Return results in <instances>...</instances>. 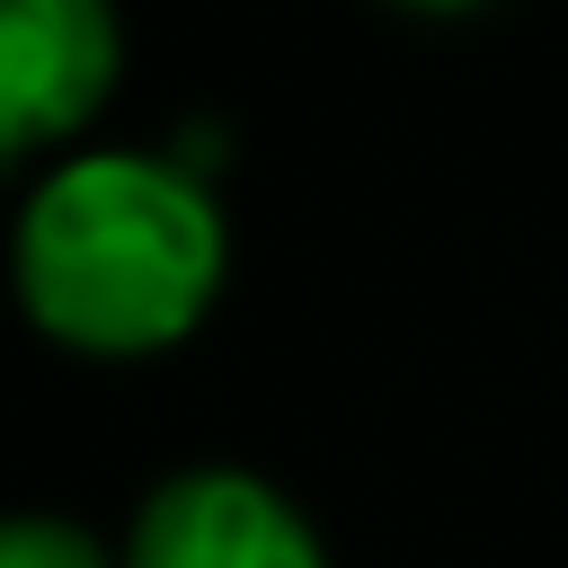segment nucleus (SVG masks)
Wrapping results in <instances>:
<instances>
[{
    "label": "nucleus",
    "mask_w": 568,
    "mask_h": 568,
    "mask_svg": "<svg viewBox=\"0 0 568 568\" xmlns=\"http://www.w3.org/2000/svg\"><path fill=\"white\" fill-rule=\"evenodd\" d=\"M9 266L44 337L80 355H151L204 320L222 284V213L169 160L89 151L36 186Z\"/></svg>",
    "instance_id": "obj_1"
},
{
    "label": "nucleus",
    "mask_w": 568,
    "mask_h": 568,
    "mask_svg": "<svg viewBox=\"0 0 568 568\" xmlns=\"http://www.w3.org/2000/svg\"><path fill=\"white\" fill-rule=\"evenodd\" d=\"M0 568H106V550L53 515H9L0 524Z\"/></svg>",
    "instance_id": "obj_4"
},
{
    "label": "nucleus",
    "mask_w": 568,
    "mask_h": 568,
    "mask_svg": "<svg viewBox=\"0 0 568 568\" xmlns=\"http://www.w3.org/2000/svg\"><path fill=\"white\" fill-rule=\"evenodd\" d=\"M408 9H470V0H408Z\"/></svg>",
    "instance_id": "obj_5"
},
{
    "label": "nucleus",
    "mask_w": 568,
    "mask_h": 568,
    "mask_svg": "<svg viewBox=\"0 0 568 568\" xmlns=\"http://www.w3.org/2000/svg\"><path fill=\"white\" fill-rule=\"evenodd\" d=\"M106 89H115L106 0H0V160L80 133Z\"/></svg>",
    "instance_id": "obj_2"
},
{
    "label": "nucleus",
    "mask_w": 568,
    "mask_h": 568,
    "mask_svg": "<svg viewBox=\"0 0 568 568\" xmlns=\"http://www.w3.org/2000/svg\"><path fill=\"white\" fill-rule=\"evenodd\" d=\"M124 568H328L311 524L248 470H178L142 497Z\"/></svg>",
    "instance_id": "obj_3"
}]
</instances>
